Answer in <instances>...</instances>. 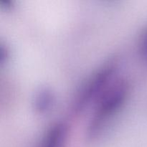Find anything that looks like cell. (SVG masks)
<instances>
[{
  "instance_id": "1",
  "label": "cell",
  "mask_w": 147,
  "mask_h": 147,
  "mask_svg": "<svg viewBox=\"0 0 147 147\" xmlns=\"http://www.w3.org/2000/svg\"><path fill=\"white\" fill-rule=\"evenodd\" d=\"M129 93L127 82L125 80H116L98 99L88 129L90 138L94 139L100 136L109 122L123 107Z\"/></svg>"
},
{
  "instance_id": "2",
  "label": "cell",
  "mask_w": 147,
  "mask_h": 147,
  "mask_svg": "<svg viewBox=\"0 0 147 147\" xmlns=\"http://www.w3.org/2000/svg\"><path fill=\"white\" fill-rule=\"evenodd\" d=\"M116 67L113 63H108L98 68L83 84L73 103L74 110L80 112L90 106L104 93L116 80Z\"/></svg>"
},
{
  "instance_id": "3",
  "label": "cell",
  "mask_w": 147,
  "mask_h": 147,
  "mask_svg": "<svg viewBox=\"0 0 147 147\" xmlns=\"http://www.w3.org/2000/svg\"><path fill=\"white\" fill-rule=\"evenodd\" d=\"M68 137V127L64 122L53 123L45 132L37 147H65Z\"/></svg>"
},
{
  "instance_id": "4",
  "label": "cell",
  "mask_w": 147,
  "mask_h": 147,
  "mask_svg": "<svg viewBox=\"0 0 147 147\" xmlns=\"http://www.w3.org/2000/svg\"><path fill=\"white\" fill-rule=\"evenodd\" d=\"M53 99L51 91L47 89L40 90L35 97L34 108L40 113H44L50 109L53 103Z\"/></svg>"
},
{
  "instance_id": "5",
  "label": "cell",
  "mask_w": 147,
  "mask_h": 147,
  "mask_svg": "<svg viewBox=\"0 0 147 147\" xmlns=\"http://www.w3.org/2000/svg\"><path fill=\"white\" fill-rule=\"evenodd\" d=\"M141 54L142 57L147 61V30L144 32L141 41Z\"/></svg>"
},
{
  "instance_id": "6",
  "label": "cell",
  "mask_w": 147,
  "mask_h": 147,
  "mask_svg": "<svg viewBox=\"0 0 147 147\" xmlns=\"http://www.w3.org/2000/svg\"><path fill=\"white\" fill-rule=\"evenodd\" d=\"M8 57V51L4 46L1 45L0 47V63L3 64V63L6 61L7 58Z\"/></svg>"
}]
</instances>
